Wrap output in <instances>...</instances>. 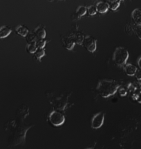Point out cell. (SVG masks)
Instances as JSON below:
<instances>
[{"instance_id": "6da1fadb", "label": "cell", "mask_w": 141, "mask_h": 149, "mask_svg": "<svg viewBox=\"0 0 141 149\" xmlns=\"http://www.w3.org/2000/svg\"><path fill=\"white\" fill-rule=\"evenodd\" d=\"M120 84L114 79H101L98 81L97 91L104 98H107L114 95L118 91Z\"/></svg>"}, {"instance_id": "7a4b0ae2", "label": "cell", "mask_w": 141, "mask_h": 149, "mask_svg": "<svg viewBox=\"0 0 141 149\" xmlns=\"http://www.w3.org/2000/svg\"><path fill=\"white\" fill-rule=\"evenodd\" d=\"M68 100V95L64 94H60L57 96L51 95V96L49 97V102L52 107L57 111H64L66 107L69 104Z\"/></svg>"}, {"instance_id": "3957f363", "label": "cell", "mask_w": 141, "mask_h": 149, "mask_svg": "<svg viewBox=\"0 0 141 149\" xmlns=\"http://www.w3.org/2000/svg\"><path fill=\"white\" fill-rule=\"evenodd\" d=\"M129 57V53L127 48L120 46L115 50L113 55V61L118 66H123L127 63Z\"/></svg>"}, {"instance_id": "277c9868", "label": "cell", "mask_w": 141, "mask_h": 149, "mask_svg": "<svg viewBox=\"0 0 141 149\" xmlns=\"http://www.w3.org/2000/svg\"><path fill=\"white\" fill-rule=\"evenodd\" d=\"M49 120L53 126H62L65 122V116L60 111L54 110L49 113Z\"/></svg>"}, {"instance_id": "5b68a950", "label": "cell", "mask_w": 141, "mask_h": 149, "mask_svg": "<svg viewBox=\"0 0 141 149\" xmlns=\"http://www.w3.org/2000/svg\"><path fill=\"white\" fill-rule=\"evenodd\" d=\"M82 45L87 51L90 53H94L97 48V41L91 36H84Z\"/></svg>"}, {"instance_id": "8992f818", "label": "cell", "mask_w": 141, "mask_h": 149, "mask_svg": "<svg viewBox=\"0 0 141 149\" xmlns=\"http://www.w3.org/2000/svg\"><path fill=\"white\" fill-rule=\"evenodd\" d=\"M105 121V113L99 112L93 117L91 120V128L94 129H98L103 126Z\"/></svg>"}, {"instance_id": "52a82bcc", "label": "cell", "mask_w": 141, "mask_h": 149, "mask_svg": "<svg viewBox=\"0 0 141 149\" xmlns=\"http://www.w3.org/2000/svg\"><path fill=\"white\" fill-rule=\"evenodd\" d=\"M131 18L136 26H141V10L140 8H135L131 12Z\"/></svg>"}, {"instance_id": "ba28073f", "label": "cell", "mask_w": 141, "mask_h": 149, "mask_svg": "<svg viewBox=\"0 0 141 149\" xmlns=\"http://www.w3.org/2000/svg\"><path fill=\"white\" fill-rule=\"evenodd\" d=\"M62 44L63 46H64V48H66L68 51H72L75 45L74 38L72 37H68L64 38L62 41Z\"/></svg>"}, {"instance_id": "9c48e42d", "label": "cell", "mask_w": 141, "mask_h": 149, "mask_svg": "<svg viewBox=\"0 0 141 149\" xmlns=\"http://www.w3.org/2000/svg\"><path fill=\"white\" fill-rule=\"evenodd\" d=\"M138 68L136 66H134L133 64H127L125 65V67H124V70H125V72L127 75L130 76V77H132V76H134L135 73H136V70Z\"/></svg>"}, {"instance_id": "30bf717a", "label": "cell", "mask_w": 141, "mask_h": 149, "mask_svg": "<svg viewBox=\"0 0 141 149\" xmlns=\"http://www.w3.org/2000/svg\"><path fill=\"white\" fill-rule=\"evenodd\" d=\"M96 6L98 12L101 14L106 13L109 9V3H106L105 1H99V2L97 3Z\"/></svg>"}, {"instance_id": "8fae6325", "label": "cell", "mask_w": 141, "mask_h": 149, "mask_svg": "<svg viewBox=\"0 0 141 149\" xmlns=\"http://www.w3.org/2000/svg\"><path fill=\"white\" fill-rule=\"evenodd\" d=\"M33 32H34L38 39H45L46 36V30L42 26H38V27L35 28Z\"/></svg>"}, {"instance_id": "7c38bea8", "label": "cell", "mask_w": 141, "mask_h": 149, "mask_svg": "<svg viewBox=\"0 0 141 149\" xmlns=\"http://www.w3.org/2000/svg\"><path fill=\"white\" fill-rule=\"evenodd\" d=\"M12 33V29L8 26L3 25L0 27V39L6 38Z\"/></svg>"}, {"instance_id": "4fadbf2b", "label": "cell", "mask_w": 141, "mask_h": 149, "mask_svg": "<svg viewBox=\"0 0 141 149\" xmlns=\"http://www.w3.org/2000/svg\"><path fill=\"white\" fill-rule=\"evenodd\" d=\"M15 31L18 35L23 37H27L28 33H29V30L28 29V28L26 27L24 25L17 26L15 28Z\"/></svg>"}, {"instance_id": "5bb4252c", "label": "cell", "mask_w": 141, "mask_h": 149, "mask_svg": "<svg viewBox=\"0 0 141 149\" xmlns=\"http://www.w3.org/2000/svg\"><path fill=\"white\" fill-rule=\"evenodd\" d=\"M45 54L46 52L44 48H38L36 51L33 53V55H34L35 59H36L37 61H41V59H42V57L45 56Z\"/></svg>"}, {"instance_id": "9a60e30c", "label": "cell", "mask_w": 141, "mask_h": 149, "mask_svg": "<svg viewBox=\"0 0 141 149\" xmlns=\"http://www.w3.org/2000/svg\"><path fill=\"white\" fill-rule=\"evenodd\" d=\"M87 12V8L84 6H80L76 10L75 14L78 17H82L84 15H85Z\"/></svg>"}, {"instance_id": "2e32d148", "label": "cell", "mask_w": 141, "mask_h": 149, "mask_svg": "<svg viewBox=\"0 0 141 149\" xmlns=\"http://www.w3.org/2000/svg\"><path fill=\"white\" fill-rule=\"evenodd\" d=\"M74 41H75V44H78V45H82L83 41H84V36L81 33H77L73 37Z\"/></svg>"}, {"instance_id": "e0dca14e", "label": "cell", "mask_w": 141, "mask_h": 149, "mask_svg": "<svg viewBox=\"0 0 141 149\" xmlns=\"http://www.w3.org/2000/svg\"><path fill=\"white\" fill-rule=\"evenodd\" d=\"M109 7L111 10H116L117 9L119 8L120 5V0H114V1H109Z\"/></svg>"}, {"instance_id": "ac0fdd59", "label": "cell", "mask_w": 141, "mask_h": 149, "mask_svg": "<svg viewBox=\"0 0 141 149\" xmlns=\"http://www.w3.org/2000/svg\"><path fill=\"white\" fill-rule=\"evenodd\" d=\"M37 48H38V47H37V45H36V42L28 43L27 44V50L29 53L33 54L35 51H36Z\"/></svg>"}, {"instance_id": "d6986e66", "label": "cell", "mask_w": 141, "mask_h": 149, "mask_svg": "<svg viewBox=\"0 0 141 149\" xmlns=\"http://www.w3.org/2000/svg\"><path fill=\"white\" fill-rule=\"evenodd\" d=\"M26 38V40H27V43H31V42H35L38 40V38H37L36 35L33 33H30L29 32L28 33V35H27V37H25Z\"/></svg>"}, {"instance_id": "ffe728a7", "label": "cell", "mask_w": 141, "mask_h": 149, "mask_svg": "<svg viewBox=\"0 0 141 149\" xmlns=\"http://www.w3.org/2000/svg\"><path fill=\"white\" fill-rule=\"evenodd\" d=\"M97 8H96V6L91 5L87 8V13H88L89 15L90 16H94L97 13Z\"/></svg>"}, {"instance_id": "44dd1931", "label": "cell", "mask_w": 141, "mask_h": 149, "mask_svg": "<svg viewBox=\"0 0 141 149\" xmlns=\"http://www.w3.org/2000/svg\"><path fill=\"white\" fill-rule=\"evenodd\" d=\"M47 40L44 39H38L36 41V45L38 48H44L45 47Z\"/></svg>"}, {"instance_id": "7402d4cb", "label": "cell", "mask_w": 141, "mask_h": 149, "mask_svg": "<svg viewBox=\"0 0 141 149\" xmlns=\"http://www.w3.org/2000/svg\"><path fill=\"white\" fill-rule=\"evenodd\" d=\"M133 32L135 33V34L137 37H138V39H140L141 40V28L140 26H136L133 27Z\"/></svg>"}, {"instance_id": "603a6c76", "label": "cell", "mask_w": 141, "mask_h": 149, "mask_svg": "<svg viewBox=\"0 0 141 149\" xmlns=\"http://www.w3.org/2000/svg\"><path fill=\"white\" fill-rule=\"evenodd\" d=\"M118 93H119L120 95L122 96V97H124V96H126L127 95V89L125 88H123V87H121L120 86L119 88H118Z\"/></svg>"}, {"instance_id": "cb8c5ba5", "label": "cell", "mask_w": 141, "mask_h": 149, "mask_svg": "<svg viewBox=\"0 0 141 149\" xmlns=\"http://www.w3.org/2000/svg\"><path fill=\"white\" fill-rule=\"evenodd\" d=\"M125 31L127 32L128 35L132 34V32L133 31V28L131 25H127L125 27Z\"/></svg>"}, {"instance_id": "d4e9b609", "label": "cell", "mask_w": 141, "mask_h": 149, "mask_svg": "<svg viewBox=\"0 0 141 149\" xmlns=\"http://www.w3.org/2000/svg\"><path fill=\"white\" fill-rule=\"evenodd\" d=\"M135 77L136 78L138 81H141V69L140 68H138L136 70V73L134 74Z\"/></svg>"}, {"instance_id": "484cf974", "label": "cell", "mask_w": 141, "mask_h": 149, "mask_svg": "<svg viewBox=\"0 0 141 149\" xmlns=\"http://www.w3.org/2000/svg\"><path fill=\"white\" fill-rule=\"evenodd\" d=\"M136 101L138 102V103L141 104V92H140L139 93H138L137 95V97H136Z\"/></svg>"}, {"instance_id": "4316f807", "label": "cell", "mask_w": 141, "mask_h": 149, "mask_svg": "<svg viewBox=\"0 0 141 149\" xmlns=\"http://www.w3.org/2000/svg\"><path fill=\"white\" fill-rule=\"evenodd\" d=\"M137 64H138L139 68H140L141 69V56L138 59V60H137Z\"/></svg>"}, {"instance_id": "83f0119b", "label": "cell", "mask_w": 141, "mask_h": 149, "mask_svg": "<svg viewBox=\"0 0 141 149\" xmlns=\"http://www.w3.org/2000/svg\"><path fill=\"white\" fill-rule=\"evenodd\" d=\"M138 86H139V88H140V89L141 90V82H139Z\"/></svg>"}, {"instance_id": "f1b7e54d", "label": "cell", "mask_w": 141, "mask_h": 149, "mask_svg": "<svg viewBox=\"0 0 141 149\" xmlns=\"http://www.w3.org/2000/svg\"><path fill=\"white\" fill-rule=\"evenodd\" d=\"M107 1H109H109H114V0H107Z\"/></svg>"}, {"instance_id": "f546056e", "label": "cell", "mask_w": 141, "mask_h": 149, "mask_svg": "<svg viewBox=\"0 0 141 149\" xmlns=\"http://www.w3.org/2000/svg\"><path fill=\"white\" fill-rule=\"evenodd\" d=\"M120 1H124V0H120Z\"/></svg>"}, {"instance_id": "4dcf8cb0", "label": "cell", "mask_w": 141, "mask_h": 149, "mask_svg": "<svg viewBox=\"0 0 141 149\" xmlns=\"http://www.w3.org/2000/svg\"></svg>"}]
</instances>
